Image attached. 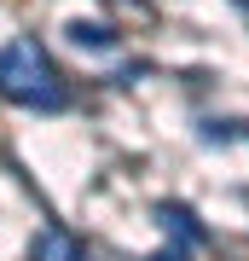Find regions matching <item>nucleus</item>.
<instances>
[{
	"label": "nucleus",
	"instance_id": "1",
	"mask_svg": "<svg viewBox=\"0 0 249 261\" xmlns=\"http://www.w3.org/2000/svg\"><path fill=\"white\" fill-rule=\"evenodd\" d=\"M0 99L29 105V111H64V87L52 75V58L41 53V41H6L0 47Z\"/></svg>",
	"mask_w": 249,
	"mask_h": 261
},
{
	"label": "nucleus",
	"instance_id": "2",
	"mask_svg": "<svg viewBox=\"0 0 249 261\" xmlns=\"http://www.w3.org/2000/svg\"><path fill=\"white\" fill-rule=\"evenodd\" d=\"M29 261H87L81 238H70L64 226H41L35 238H29Z\"/></svg>",
	"mask_w": 249,
	"mask_h": 261
},
{
	"label": "nucleus",
	"instance_id": "3",
	"mask_svg": "<svg viewBox=\"0 0 249 261\" xmlns=\"http://www.w3.org/2000/svg\"><path fill=\"white\" fill-rule=\"evenodd\" d=\"M64 35H70V47H81V53H110V47H116V29L99 23V18H75V23H64Z\"/></svg>",
	"mask_w": 249,
	"mask_h": 261
},
{
	"label": "nucleus",
	"instance_id": "4",
	"mask_svg": "<svg viewBox=\"0 0 249 261\" xmlns=\"http://www.w3.org/2000/svg\"><path fill=\"white\" fill-rule=\"evenodd\" d=\"M157 226L168 238H180V244H197L203 238V226H197V215L185 209V203H157Z\"/></svg>",
	"mask_w": 249,
	"mask_h": 261
},
{
	"label": "nucleus",
	"instance_id": "5",
	"mask_svg": "<svg viewBox=\"0 0 249 261\" xmlns=\"http://www.w3.org/2000/svg\"><path fill=\"white\" fill-rule=\"evenodd\" d=\"M232 134H238V122H214V116L197 122V140H203V145H226Z\"/></svg>",
	"mask_w": 249,
	"mask_h": 261
},
{
	"label": "nucleus",
	"instance_id": "6",
	"mask_svg": "<svg viewBox=\"0 0 249 261\" xmlns=\"http://www.w3.org/2000/svg\"><path fill=\"white\" fill-rule=\"evenodd\" d=\"M145 261H191V244H180V238H168L157 255H145Z\"/></svg>",
	"mask_w": 249,
	"mask_h": 261
},
{
	"label": "nucleus",
	"instance_id": "7",
	"mask_svg": "<svg viewBox=\"0 0 249 261\" xmlns=\"http://www.w3.org/2000/svg\"><path fill=\"white\" fill-rule=\"evenodd\" d=\"M238 6H249V0H238Z\"/></svg>",
	"mask_w": 249,
	"mask_h": 261
}]
</instances>
